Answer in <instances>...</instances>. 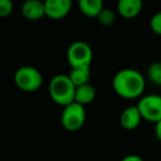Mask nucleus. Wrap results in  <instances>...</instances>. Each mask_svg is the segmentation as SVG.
Listing matches in <instances>:
<instances>
[{"label":"nucleus","mask_w":161,"mask_h":161,"mask_svg":"<svg viewBox=\"0 0 161 161\" xmlns=\"http://www.w3.org/2000/svg\"><path fill=\"white\" fill-rule=\"evenodd\" d=\"M113 90L125 99L141 97L145 92L146 80L139 71L135 69H123L115 74L113 78Z\"/></svg>","instance_id":"f257e3e1"},{"label":"nucleus","mask_w":161,"mask_h":161,"mask_svg":"<svg viewBox=\"0 0 161 161\" xmlns=\"http://www.w3.org/2000/svg\"><path fill=\"white\" fill-rule=\"evenodd\" d=\"M75 88V85L72 83L69 75L58 74L50 80L49 95L54 103L64 107L74 102Z\"/></svg>","instance_id":"f03ea898"},{"label":"nucleus","mask_w":161,"mask_h":161,"mask_svg":"<svg viewBox=\"0 0 161 161\" xmlns=\"http://www.w3.org/2000/svg\"><path fill=\"white\" fill-rule=\"evenodd\" d=\"M14 80L19 90L27 93H33L42 87L43 76L36 67L25 65L17 69L14 75Z\"/></svg>","instance_id":"7ed1b4c3"},{"label":"nucleus","mask_w":161,"mask_h":161,"mask_svg":"<svg viewBox=\"0 0 161 161\" xmlns=\"http://www.w3.org/2000/svg\"><path fill=\"white\" fill-rule=\"evenodd\" d=\"M86 120L85 107L80 104L73 102L64 106L61 114V124L67 131H77L83 127Z\"/></svg>","instance_id":"20e7f679"},{"label":"nucleus","mask_w":161,"mask_h":161,"mask_svg":"<svg viewBox=\"0 0 161 161\" xmlns=\"http://www.w3.org/2000/svg\"><path fill=\"white\" fill-rule=\"evenodd\" d=\"M66 60L72 69L91 67L93 61L92 47L84 41H75L67 49Z\"/></svg>","instance_id":"39448f33"},{"label":"nucleus","mask_w":161,"mask_h":161,"mask_svg":"<svg viewBox=\"0 0 161 161\" xmlns=\"http://www.w3.org/2000/svg\"><path fill=\"white\" fill-rule=\"evenodd\" d=\"M137 107L142 119L156 124L161 119V95H145L139 99Z\"/></svg>","instance_id":"423d86ee"},{"label":"nucleus","mask_w":161,"mask_h":161,"mask_svg":"<svg viewBox=\"0 0 161 161\" xmlns=\"http://www.w3.org/2000/svg\"><path fill=\"white\" fill-rule=\"evenodd\" d=\"M45 17L51 20H62L72 10V0H43Z\"/></svg>","instance_id":"0eeeda50"},{"label":"nucleus","mask_w":161,"mask_h":161,"mask_svg":"<svg viewBox=\"0 0 161 161\" xmlns=\"http://www.w3.org/2000/svg\"><path fill=\"white\" fill-rule=\"evenodd\" d=\"M143 9L142 0H118L117 3V11L124 19L131 20L141 14Z\"/></svg>","instance_id":"6e6552de"},{"label":"nucleus","mask_w":161,"mask_h":161,"mask_svg":"<svg viewBox=\"0 0 161 161\" xmlns=\"http://www.w3.org/2000/svg\"><path fill=\"white\" fill-rule=\"evenodd\" d=\"M21 14L27 20H40L45 17L44 3L42 0H25L21 6Z\"/></svg>","instance_id":"1a4fd4ad"},{"label":"nucleus","mask_w":161,"mask_h":161,"mask_svg":"<svg viewBox=\"0 0 161 161\" xmlns=\"http://www.w3.org/2000/svg\"><path fill=\"white\" fill-rule=\"evenodd\" d=\"M141 120H142V117H141L137 105L125 108L119 116V124L126 130L136 129L141 124Z\"/></svg>","instance_id":"9d476101"},{"label":"nucleus","mask_w":161,"mask_h":161,"mask_svg":"<svg viewBox=\"0 0 161 161\" xmlns=\"http://www.w3.org/2000/svg\"><path fill=\"white\" fill-rule=\"evenodd\" d=\"M78 9L87 18H96L104 8L103 0H78Z\"/></svg>","instance_id":"9b49d317"},{"label":"nucleus","mask_w":161,"mask_h":161,"mask_svg":"<svg viewBox=\"0 0 161 161\" xmlns=\"http://www.w3.org/2000/svg\"><path fill=\"white\" fill-rule=\"evenodd\" d=\"M96 97V90L92 84H85V85L78 86L75 88V96L74 102L80 104V105H87L91 104Z\"/></svg>","instance_id":"f8f14e48"},{"label":"nucleus","mask_w":161,"mask_h":161,"mask_svg":"<svg viewBox=\"0 0 161 161\" xmlns=\"http://www.w3.org/2000/svg\"><path fill=\"white\" fill-rule=\"evenodd\" d=\"M69 77L75 87L85 85L90 83L91 80V67H76L72 69L69 73Z\"/></svg>","instance_id":"ddd939ff"},{"label":"nucleus","mask_w":161,"mask_h":161,"mask_svg":"<svg viewBox=\"0 0 161 161\" xmlns=\"http://www.w3.org/2000/svg\"><path fill=\"white\" fill-rule=\"evenodd\" d=\"M147 77L154 85H161V62H153L149 65Z\"/></svg>","instance_id":"4468645a"},{"label":"nucleus","mask_w":161,"mask_h":161,"mask_svg":"<svg viewBox=\"0 0 161 161\" xmlns=\"http://www.w3.org/2000/svg\"><path fill=\"white\" fill-rule=\"evenodd\" d=\"M96 18L103 27H112L115 23V21H116V14L112 9L104 7L103 10L99 12Z\"/></svg>","instance_id":"2eb2a0df"},{"label":"nucleus","mask_w":161,"mask_h":161,"mask_svg":"<svg viewBox=\"0 0 161 161\" xmlns=\"http://www.w3.org/2000/svg\"><path fill=\"white\" fill-rule=\"evenodd\" d=\"M14 11L12 0H0V18H8Z\"/></svg>","instance_id":"dca6fc26"},{"label":"nucleus","mask_w":161,"mask_h":161,"mask_svg":"<svg viewBox=\"0 0 161 161\" xmlns=\"http://www.w3.org/2000/svg\"><path fill=\"white\" fill-rule=\"evenodd\" d=\"M150 29L152 30L153 33L157 36H161V11L154 14L150 19Z\"/></svg>","instance_id":"f3484780"},{"label":"nucleus","mask_w":161,"mask_h":161,"mask_svg":"<svg viewBox=\"0 0 161 161\" xmlns=\"http://www.w3.org/2000/svg\"><path fill=\"white\" fill-rule=\"evenodd\" d=\"M120 161H145L138 154H128V156L124 157Z\"/></svg>","instance_id":"a211bd4d"},{"label":"nucleus","mask_w":161,"mask_h":161,"mask_svg":"<svg viewBox=\"0 0 161 161\" xmlns=\"http://www.w3.org/2000/svg\"><path fill=\"white\" fill-rule=\"evenodd\" d=\"M154 134L159 141H161V119L156 123V127H154Z\"/></svg>","instance_id":"6ab92c4d"}]
</instances>
